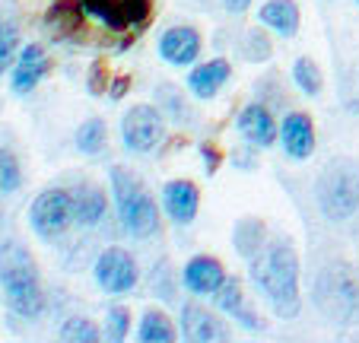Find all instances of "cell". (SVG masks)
Segmentation results:
<instances>
[{
  "label": "cell",
  "instance_id": "obj_40",
  "mask_svg": "<svg viewBox=\"0 0 359 343\" xmlns=\"http://www.w3.org/2000/svg\"><path fill=\"white\" fill-rule=\"evenodd\" d=\"M356 7H359V0H356Z\"/></svg>",
  "mask_w": 359,
  "mask_h": 343
},
{
  "label": "cell",
  "instance_id": "obj_3",
  "mask_svg": "<svg viewBox=\"0 0 359 343\" xmlns=\"http://www.w3.org/2000/svg\"><path fill=\"white\" fill-rule=\"evenodd\" d=\"M111 197H115V210L121 220L124 232L134 238H153L159 232V207L156 197L143 188L140 175H134L124 166H111L109 172Z\"/></svg>",
  "mask_w": 359,
  "mask_h": 343
},
{
  "label": "cell",
  "instance_id": "obj_18",
  "mask_svg": "<svg viewBox=\"0 0 359 343\" xmlns=\"http://www.w3.org/2000/svg\"><path fill=\"white\" fill-rule=\"evenodd\" d=\"M70 201H74V222L76 226H99L105 220V210H109V201H105V191L93 182H80L70 188Z\"/></svg>",
  "mask_w": 359,
  "mask_h": 343
},
{
  "label": "cell",
  "instance_id": "obj_24",
  "mask_svg": "<svg viewBox=\"0 0 359 343\" xmlns=\"http://www.w3.org/2000/svg\"><path fill=\"white\" fill-rule=\"evenodd\" d=\"M156 105H159V112H163L165 118H172V121H178V124L194 118L191 108H188V102H184V95H182V89L172 86V83L156 86Z\"/></svg>",
  "mask_w": 359,
  "mask_h": 343
},
{
  "label": "cell",
  "instance_id": "obj_34",
  "mask_svg": "<svg viewBox=\"0 0 359 343\" xmlns=\"http://www.w3.org/2000/svg\"><path fill=\"white\" fill-rule=\"evenodd\" d=\"M109 83H111L109 80V64L102 61V58L89 64V74H86V93L89 95H105L109 93Z\"/></svg>",
  "mask_w": 359,
  "mask_h": 343
},
{
  "label": "cell",
  "instance_id": "obj_19",
  "mask_svg": "<svg viewBox=\"0 0 359 343\" xmlns=\"http://www.w3.org/2000/svg\"><path fill=\"white\" fill-rule=\"evenodd\" d=\"M83 16H86V10H83L80 0H57L45 13V29L51 32V39H57V41L76 39L83 29Z\"/></svg>",
  "mask_w": 359,
  "mask_h": 343
},
{
  "label": "cell",
  "instance_id": "obj_21",
  "mask_svg": "<svg viewBox=\"0 0 359 343\" xmlns=\"http://www.w3.org/2000/svg\"><path fill=\"white\" fill-rule=\"evenodd\" d=\"M232 245H236V251L245 261H251V257L267 245L264 220H258V216H242V220L236 222V229H232Z\"/></svg>",
  "mask_w": 359,
  "mask_h": 343
},
{
  "label": "cell",
  "instance_id": "obj_1",
  "mask_svg": "<svg viewBox=\"0 0 359 343\" xmlns=\"http://www.w3.org/2000/svg\"><path fill=\"white\" fill-rule=\"evenodd\" d=\"M251 283L264 292L280 318L292 321L302 311V292H299V251L292 238H271L258 255L248 261Z\"/></svg>",
  "mask_w": 359,
  "mask_h": 343
},
{
  "label": "cell",
  "instance_id": "obj_10",
  "mask_svg": "<svg viewBox=\"0 0 359 343\" xmlns=\"http://www.w3.org/2000/svg\"><path fill=\"white\" fill-rule=\"evenodd\" d=\"M203 39L194 26H172L159 35V58L172 67H188L201 58Z\"/></svg>",
  "mask_w": 359,
  "mask_h": 343
},
{
  "label": "cell",
  "instance_id": "obj_32",
  "mask_svg": "<svg viewBox=\"0 0 359 343\" xmlns=\"http://www.w3.org/2000/svg\"><path fill=\"white\" fill-rule=\"evenodd\" d=\"M121 16H124V26L140 32L153 20V0H121Z\"/></svg>",
  "mask_w": 359,
  "mask_h": 343
},
{
  "label": "cell",
  "instance_id": "obj_7",
  "mask_svg": "<svg viewBox=\"0 0 359 343\" xmlns=\"http://www.w3.org/2000/svg\"><path fill=\"white\" fill-rule=\"evenodd\" d=\"M165 137V118L156 105H130L121 118V143L130 153H153Z\"/></svg>",
  "mask_w": 359,
  "mask_h": 343
},
{
  "label": "cell",
  "instance_id": "obj_12",
  "mask_svg": "<svg viewBox=\"0 0 359 343\" xmlns=\"http://www.w3.org/2000/svg\"><path fill=\"white\" fill-rule=\"evenodd\" d=\"M277 140L290 159L296 162L309 159L315 153V121L305 112H290L283 118V124H280Z\"/></svg>",
  "mask_w": 359,
  "mask_h": 343
},
{
  "label": "cell",
  "instance_id": "obj_15",
  "mask_svg": "<svg viewBox=\"0 0 359 343\" xmlns=\"http://www.w3.org/2000/svg\"><path fill=\"white\" fill-rule=\"evenodd\" d=\"M159 203H163L165 216L175 226H188V222H194L197 210H201V191L188 178H175V182H169L163 188V201Z\"/></svg>",
  "mask_w": 359,
  "mask_h": 343
},
{
  "label": "cell",
  "instance_id": "obj_30",
  "mask_svg": "<svg viewBox=\"0 0 359 343\" xmlns=\"http://www.w3.org/2000/svg\"><path fill=\"white\" fill-rule=\"evenodd\" d=\"M22 184V168L10 149H0V194H13Z\"/></svg>",
  "mask_w": 359,
  "mask_h": 343
},
{
  "label": "cell",
  "instance_id": "obj_11",
  "mask_svg": "<svg viewBox=\"0 0 359 343\" xmlns=\"http://www.w3.org/2000/svg\"><path fill=\"white\" fill-rule=\"evenodd\" d=\"M223 283H226V267L210 255L191 257L182 270V286L191 296H217Z\"/></svg>",
  "mask_w": 359,
  "mask_h": 343
},
{
  "label": "cell",
  "instance_id": "obj_8",
  "mask_svg": "<svg viewBox=\"0 0 359 343\" xmlns=\"http://www.w3.org/2000/svg\"><path fill=\"white\" fill-rule=\"evenodd\" d=\"M93 276L102 292L124 296V292H130L140 283V267H137V257L130 251L111 245V248L99 251V257L93 264Z\"/></svg>",
  "mask_w": 359,
  "mask_h": 343
},
{
  "label": "cell",
  "instance_id": "obj_25",
  "mask_svg": "<svg viewBox=\"0 0 359 343\" xmlns=\"http://www.w3.org/2000/svg\"><path fill=\"white\" fill-rule=\"evenodd\" d=\"M86 16H93L95 22H102L111 32H124V16H121V0H80Z\"/></svg>",
  "mask_w": 359,
  "mask_h": 343
},
{
  "label": "cell",
  "instance_id": "obj_36",
  "mask_svg": "<svg viewBox=\"0 0 359 343\" xmlns=\"http://www.w3.org/2000/svg\"><path fill=\"white\" fill-rule=\"evenodd\" d=\"M128 89H130V76H115V80L109 83V95L115 102H121L124 95H128Z\"/></svg>",
  "mask_w": 359,
  "mask_h": 343
},
{
  "label": "cell",
  "instance_id": "obj_37",
  "mask_svg": "<svg viewBox=\"0 0 359 343\" xmlns=\"http://www.w3.org/2000/svg\"><path fill=\"white\" fill-rule=\"evenodd\" d=\"M232 166H238V168H255V166H258V159L251 156V149H232Z\"/></svg>",
  "mask_w": 359,
  "mask_h": 343
},
{
  "label": "cell",
  "instance_id": "obj_14",
  "mask_svg": "<svg viewBox=\"0 0 359 343\" xmlns=\"http://www.w3.org/2000/svg\"><path fill=\"white\" fill-rule=\"evenodd\" d=\"M48 70H51V58H48L45 48L26 45L13 61V80H10V86H13L16 95H29L48 76Z\"/></svg>",
  "mask_w": 359,
  "mask_h": 343
},
{
  "label": "cell",
  "instance_id": "obj_26",
  "mask_svg": "<svg viewBox=\"0 0 359 343\" xmlns=\"http://www.w3.org/2000/svg\"><path fill=\"white\" fill-rule=\"evenodd\" d=\"M105 140H109V130H105L102 118H86L76 130V149L86 156H99L105 149Z\"/></svg>",
  "mask_w": 359,
  "mask_h": 343
},
{
  "label": "cell",
  "instance_id": "obj_16",
  "mask_svg": "<svg viewBox=\"0 0 359 343\" xmlns=\"http://www.w3.org/2000/svg\"><path fill=\"white\" fill-rule=\"evenodd\" d=\"M238 134L245 137L248 147L258 149V147H271V143L277 140L280 128L264 102H251V105H245L242 114H238Z\"/></svg>",
  "mask_w": 359,
  "mask_h": 343
},
{
  "label": "cell",
  "instance_id": "obj_35",
  "mask_svg": "<svg viewBox=\"0 0 359 343\" xmlns=\"http://www.w3.org/2000/svg\"><path fill=\"white\" fill-rule=\"evenodd\" d=\"M201 156H203V168H207V175H213L223 162V153H219L213 143H201Z\"/></svg>",
  "mask_w": 359,
  "mask_h": 343
},
{
  "label": "cell",
  "instance_id": "obj_27",
  "mask_svg": "<svg viewBox=\"0 0 359 343\" xmlns=\"http://www.w3.org/2000/svg\"><path fill=\"white\" fill-rule=\"evenodd\" d=\"M175 270H172V264L165 261H156L153 264V270H149V290H153V296L163 299V302H175Z\"/></svg>",
  "mask_w": 359,
  "mask_h": 343
},
{
  "label": "cell",
  "instance_id": "obj_29",
  "mask_svg": "<svg viewBox=\"0 0 359 343\" xmlns=\"http://www.w3.org/2000/svg\"><path fill=\"white\" fill-rule=\"evenodd\" d=\"M242 58L245 61H251V64H264V61H271V54H273V45H271V39H267V32L264 29H248L245 32V39H242Z\"/></svg>",
  "mask_w": 359,
  "mask_h": 343
},
{
  "label": "cell",
  "instance_id": "obj_17",
  "mask_svg": "<svg viewBox=\"0 0 359 343\" xmlns=\"http://www.w3.org/2000/svg\"><path fill=\"white\" fill-rule=\"evenodd\" d=\"M229 76H232V64L226 61V58H210L207 64H197V67L191 70L188 89H191L194 99L207 102V99H213L226 83H229Z\"/></svg>",
  "mask_w": 359,
  "mask_h": 343
},
{
  "label": "cell",
  "instance_id": "obj_38",
  "mask_svg": "<svg viewBox=\"0 0 359 343\" xmlns=\"http://www.w3.org/2000/svg\"><path fill=\"white\" fill-rule=\"evenodd\" d=\"M223 7L226 10H229V13H245V10H248L251 7V0H223Z\"/></svg>",
  "mask_w": 359,
  "mask_h": 343
},
{
  "label": "cell",
  "instance_id": "obj_2",
  "mask_svg": "<svg viewBox=\"0 0 359 343\" xmlns=\"http://www.w3.org/2000/svg\"><path fill=\"white\" fill-rule=\"evenodd\" d=\"M0 290L13 309V315L26 321H39L48 309L45 290H41L39 264L26 248L13 238H0Z\"/></svg>",
  "mask_w": 359,
  "mask_h": 343
},
{
  "label": "cell",
  "instance_id": "obj_22",
  "mask_svg": "<svg viewBox=\"0 0 359 343\" xmlns=\"http://www.w3.org/2000/svg\"><path fill=\"white\" fill-rule=\"evenodd\" d=\"M137 340L140 343H172L178 340V328L172 324V318L159 309L143 311L140 324H137Z\"/></svg>",
  "mask_w": 359,
  "mask_h": 343
},
{
  "label": "cell",
  "instance_id": "obj_28",
  "mask_svg": "<svg viewBox=\"0 0 359 343\" xmlns=\"http://www.w3.org/2000/svg\"><path fill=\"white\" fill-rule=\"evenodd\" d=\"M57 337H61L64 343H99L102 340V330L95 328L89 318H67V321L61 324V330H57Z\"/></svg>",
  "mask_w": 359,
  "mask_h": 343
},
{
  "label": "cell",
  "instance_id": "obj_31",
  "mask_svg": "<svg viewBox=\"0 0 359 343\" xmlns=\"http://www.w3.org/2000/svg\"><path fill=\"white\" fill-rule=\"evenodd\" d=\"M16 54H20V29L13 22H0V76L16 61Z\"/></svg>",
  "mask_w": 359,
  "mask_h": 343
},
{
  "label": "cell",
  "instance_id": "obj_5",
  "mask_svg": "<svg viewBox=\"0 0 359 343\" xmlns=\"http://www.w3.org/2000/svg\"><path fill=\"white\" fill-rule=\"evenodd\" d=\"M315 201L325 220L344 222L359 210V162L337 156L325 162L315 182Z\"/></svg>",
  "mask_w": 359,
  "mask_h": 343
},
{
  "label": "cell",
  "instance_id": "obj_39",
  "mask_svg": "<svg viewBox=\"0 0 359 343\" xmlns=\"http://www.w3.org/2000/svg\"><path fill=\"white\" fill-rule=\"evenodd\" d=\"M0 222H4V210H0Z\"/></svg>",
  "mask_w": 359,
  "mask_h": 343
},
{
  "label": "cell",
  "instance_id": "obj_4",
  "mask_svg": "<svg viewBox=\"0 0 359 343\" xmlns=\"http://www.w3.org/2000/svg\"><path fill=\"white\" fill-rule=\"evenodd\" d=\"M312 302L327 321L356 324L359 321V276L350 264L334 261L315 276Z\"/></svg>",
  "mask_w": 359,
  "mask_h": 343
},
{
  "label": "cell",
  "instance_id": "obj_6",
  "mask_svg": "<svg viewBox=\"0 0 359 343\" xmlns=\"http://www.w3.org/2000/svg\"><path fill=\"white\" fill-rule=\"evenodd\" d=\"M74 222V201L70 188H48L29 207V226L39 238H57Z\"/></svg>",
  "mask_w": 359,
  "mask_h": 343
},
{
  "label": "cell",
  "instance_id": "obj_13",
  "mask_svg": "<svg viewBox=\"0 0 359 343\" xmlns=\"http://www.w3.org/2000/svg\"><path fill=\"white\" fill-rule=\"evenodd\" d=\"M182 337L191 343H219V340H229V330L203 305L182 302Z\"/></svg>",
  "mask_w": 359,
  "mask_h": 343
},
{
  "label": "cell",
  "instance_id": "obj_33",
  "mask_svg": "<svg viewBox=\"0 0 359 343\" xmlns=\"http://www.w3.org/2000/svg\"><path fill=\"white\" fill-rule=\"evenodd\" d=\"M128 334H130V309H124V305H111V309L105 311V337L115 340V343H121Z\"/></svg>",
  "mask_w": 359,
  "mask_h": 343
},
{
  "label": "cell",
  "instance_id": "obj_9",
  "mask_svg": "<svg viewBox=\"0 0 359 343\" xmlns=\"http://www.w3.org/2000/svg\"><path fill=\"white\" fill-rule=\"evenodd\" d=\"M213 299H217V309L223 311V315H229L238 328L255 330V334H264V330H267V321L258 315V309H251V305H248L242 283H238L236 276H226V283L219 286V292Z\"/></svg>",
  "mask_w": 359,
  "mask_h": 343
},
{
  "label": "cell",
  "instance_id": "obj_20",
  "mask_svg": "<svg viewBox=\"0 0 359 343\" xmlns=\"http://www.w3.org/2000/svg\"><path fill=\"white\" fill-rule=\"evenodd\" d=\"M261 26L273 29L283 39H292L299 32V22H302V13H299L296 0H267L264 7L258 10Z\"/></svg>",
  "mask_w": 359,
  "mask_h": 343
},
{
  "label": "cell",
  "instance_id": "obj_23",
  "mask_svg": "<svg viewBox=\"0 0 359 343\" xmlns=\"http://www.w3.org/2000/svg\"><path fill=\"white\" fill-rule=\"evenodd\" d=\"M292 83H296V89L302 95L318 99L321 89H325V74H321V67L312 58H299V61L292 64Z\"/></svg>",
  "mask_w": 359,
  "mask_h": 343
}]
</instances>
